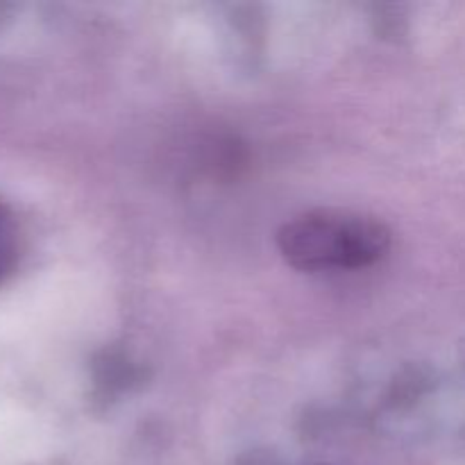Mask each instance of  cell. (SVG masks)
Instances as JSON below:
<instances>
[{
  "mask_svg": "<svg viewBox=\"0 0 465 465\" xmlns=\"http://www.w3.org/2000/svg\"><path fill=\"white\" fill-rule=\"evenodd\" d=\"M21 254V232L14 213L0 203V282L14 271Z\"/></svg>",
  "mask_w": 465,
  "mask_h": 465,
  "instance_id": "7a4b0ae2",
  "label": "cell"
},
{
  "mask_svg": "<svg viewBox=\"0 0 465 465\" xmlns=\"http://www.w3.org/2000/svg\"><path fill=\"white\" fill-rule=\"evenodd\" d=\"M277 248L304 272L359 271L386 257L391 230L375 216L348 209H316L286 223Z\"/></svg>",
  "mask_w": 465,
  "mask_h": 465,
  "instance_id": "6da1fadb",
  "label": "cell"
}]
</instances>
